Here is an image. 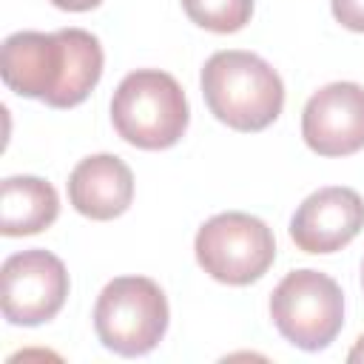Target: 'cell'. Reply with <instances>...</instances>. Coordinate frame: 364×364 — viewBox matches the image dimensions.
I'll return each instance as SVG.
<instances>
[{"label": "cell", "instance_id": "13", "mask_svg": "<svg viewBox=\"0 0 364 364\" xmlns=\"http://www.w3.org/2000/svg\"><path fill=\"white\" fill-rule=\"evenodd\" d=\"M330 9L344 28L364 31V0H330Z\"/></svg>", "mask_w": 364, "mask_h": 364}, {"label": "cell", "instance_id": "12", "mask_svg": "<svg viewBox=\"0 0 364 364\" xmlns=\"http://www.w3.org/2000/svg\"><path fill=\"white\" fill-rule=\"evenodd\" d=\"M182 9L191 23L216 34H233L250 23L253 0H182Z\"/></svg>", "mask_w": 364, "mask_h": 364}, {"label": "cell", "instance_id": "8", "mask_svg": "<svg viewBox=\"0 0 364 364\" xmlns=\"http://www.w3.org/2000/svg\"><path fill=\"white\" fill-rule=\"evenodd\" d=\"M301 136L318 156H350L364 148V88L330 82L301 111Z\"/></svg>", "mask_w": 364, "mask_h": 364}, {"label": "cell", "instance_id": "16", "mask_svg": "<svg viewBox=\"0 0 364 364\" xmlns=\"http://www.w3.org/2000/svg\"><path fill=\"white\" fill-rule=\"evenodd\" d=\"M361 287H364V264H361Z\"/></svg>", "mask_w": 364, "mask_h": 364}, {"label": "cell", "instance_id": "14", "mask_svg": "<svg viewBox=\"0 0 364 364\" xmlns=\"http://www.w3.org/2000/svg\"><path fill=\"white\" fill-rule=\"evenodd\" d=\"M57 9H63V11H91V9H97L102 0H51Z\"/></svg>", "mask_w": 364, "mask_h": 364}, {"label": "cell", "instance_id": "5", "mask_svg": "<svg viewBox=\"0 0 364 364\" xmlns=\"http://www.w3.org/2000/svg\"><path fill=\"white\" fill-rule=\"evenodd\" d=\"M276 330L299 350H324L344 324V293L321 270H290L270 296Z\"/></svg>", "mask_w": 364, "mask_h": 364}, {"label": "cell", "instance_id": "4", "mask_svg": "<svg viewBox=\"0 0 364 364\" xmlns=\"http://www.w3.org/2000/svg\"><path fill=\"white\" fill-rule=\"evenodd\" d=\"M94 330L105 350L136 358L151 353L168 330V299L148 276L111 279L94 307Z\"/></svg>", "mask_w": 364, "mask_h": 364}, {"label": "cell", "instance_id": "1", "mask_svg": "<svg viewBox=\"0 0 364 364\" xmlns=\"http://www.w3.org/2000/svg\"><path fill=\"white\" fill-rule=\"evenodd\" d=\"M0 71L14 94L74 108L102 77V46L85 28L14 31L3 40Z\"/></svg>", "mask_w": 364, "mask_h": 364}, {"label": "cell", "instance_id": "9", "mask_svg": "<svg viewBox=\"0 0 364 364\" xmlns=\"http://www.w3.org/2000/svg\"><path fill=\"white\" fill-rule=\"evenodd\" d=\"M364 228V199L353 188L313 191L290 219V239L304 253H336Z\"/></svg>", "mask_w": 364, "mask_h": 364}, {"label": "cell", "instance_id": "3", "mask_svg": "<svg viewBox=\"0 0 364 364\" xmlns=\"http://www.w3.org/2000/svg\"><path fill=\"white\" fill-rule=\"evenodd\" d=\"M188 117L191 111L182 85L159 68L131 71L111 100V122L117 134L142 151L176 145L188 128Z\"/></svg>", "mask_w": 364, "mask_h": 364}, {"label": "cell", "instance_id": "7", "mask_svg": "<svg viewBox=\"0 0 364 364\" xmlns=\"http://www.w3.org/2000/svg\"><path fill=\"white\" fill-rule=\"evenodd\" d=\"M65 296L68 270L43 247L14 253L0 267V304L9 324L37 327L63 310Z\"/></svg>", "mask_w": 364, "mask_h": 364}, {"label": "cell", "instance_id": "15", "mask_svg": "<svg viewBox=\"0 0 364 364\" xmlns=\"http://www.w3.org/2000/svg\"><path fill=\"white\" fill-rule=\"evenodd\" d=\"M347 361H364V336L355 338V347L347 353Z\"/></svg>", "mask_w": 364, "mask_h": 364}, {"label": "cell", "instance_id": "6", "mask_svg": "<svg viewBox=\"0 0 364 364\" xmlns=\"http://www.w3.org/2000/svg\"><path fill=\"white\" fill-rule=\"evenodd\" d=\"M199 267L222 284H250L262 279L276 259L273 230L250 213L228 210L210 216L193 242Z\"/></svg>", "mask_w": 364, "mask_h": 364}, {"label": "cell", "instance_id": "11", "mask_svg": "<svg viewBox=\"0 0 364 364\" xmlns=\"http://www.w3.org/2000/svg\"><path fill=\"white\" fill-rule=\"evenodd\" d=\"M60 213V196L40 176H9L0 188V233L31 236L46 230Z\"/></svg>", "mask_w": 364, "mask_h": 364}, {"label": "cell", "instance_id": "2", "mask_svg": "<svg viewBox=\"0 0 364 364\" xmlns=\"http://www.w3.org/2000/svg\"><path fill=\"white\" fill-rule=\"evenodd\" d=\"M202 97L210 114L236 131H262L282 114L284 85L253 51H216L202 68Z\"/></svg>", "mask_w": 364, "mask_h": 364}, {"label": "cell", "instance_id": "10", "mask_svg": "<svg viewBox=\"0 0 364 364\" xmlns=\"http://www.w3.org/2000/svg\"><path fill=\"white\" fill-rule=\"evenodd\" d=\"M68 199L77 213L108 222L122 216L134 199V173L114 154H94L74 165L68 176Z\"/></svg>", "mask_w": 364, "mask_h": 364}]
</instances>
